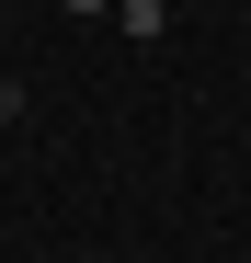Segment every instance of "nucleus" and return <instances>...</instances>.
Wrapping results in <instances>:
<instances>
[{
    "instance_id": "f257e3e1",
    "label": "nucleus",
    "mask_w": 251,
    "mask_h": 263,
    "mask_svg": "<svg viewBox=\"0 0 251 263\" xmlns=\"http://www.w3.org/2000/svg\"><path fill=\"white\" fill-rule=\"evenodd\" d=\"M114 23H126V34H160L172 12H160V0H114Z\"/></svg>"
},
{
    "instance_id": "f03ea898",
    "label": "nucleus",
    "mask_w": 251,
    "mask_h": 263,
    "mask_svg": "<svg viewBox=\"0 0 251 263\" xmlns=\"http://www.w3.org/2000/svg\"><path fill=\"white\" fill-rule=\"evenodd\" d=\"M69 12H80V23H114V0H69Z\"/></svg>"
}]
</instances>
